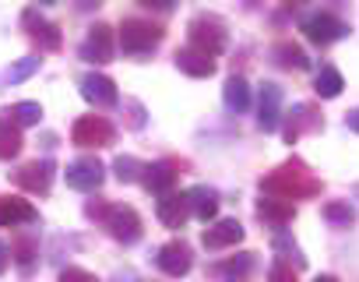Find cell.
<instances>
[{
	"label": "cell",
	"instance_id": "cell-25",
	"mask_svg": "<svg viewBox=\"0 0 359 282\" xmlns=\"http://www.w3.org/2000/svg\"><path fill=\"white\" fill-rule=\"evenodd\" d=\"M22 152V127L0 113V159H15Z\"/></svg>",
	"mask_w": 359,
	"mask_h": 282
},
{
	"label": "cell",
	"instance_id": "cell-20",
	"mask_svg": "<svg viewBox=\"0 0 359 282\" xmlns=\"http://www.w3.org/2000/svg\"><path fill=\"white\" fill-rule=\"evenodd\" d=\"M250 271H254V254H250V250H243V254H236V257H226V261L212 264V275L222 278V282H247Z\"/></svg>",
	"mask_w": 359,
	"mask_h": 282
},
{
	"label": "cell",
	"instance_id": "cell-38",
	"mask_svg": "<svg viewBox=\"0 0 359 282\" xmlns=\"http://www.w3.org/2000/svg\"><path fill=\"white\" fill-rule=\"evenodd\" d=\"M313 282H338V278H334V275H317Z\"/></svg>",
	"mask_w": 359,
	"mask_h": 282
},
{
	"label": "cell",
	"instance_id": "cell-19",
	"mask_svg": "<svg viewBox=\"0 0 359 282\" xmlns=\"http://www.w3.org/2000/svg\"><path fill=\"white\" fill-rule=\"evenodd\" d=\"M176 67L184 71V74H191V78H208V74H215V60L208 57V53H201V50H194V46H184V50H176Z\"/></svg>",
	"mask_w": 359,
	"mask_h": 282
},
{
	"label": "cell",
	"instance_id": "cell-3",
	"mask_svg": "<svg viewBox=\"0 0 359 282\" xmlns=\"http://www.w3.org/2000/svg\"><path fill=\"white\" fill-rule=\"evenodd\" d=\"M187 46H194V50H201V53H208L212 60L226 50V43H229V36H226V25L215 18V15H198L191 25H187Z\"/></svg>",
	"mask_w": 359,
	"mask_h": 282
},
{
	"label": "cell",
	"instance_id": "cell-9",
	"mask_svg": "<svg viewBox=\"0 0 359 282\" xmlns=\"http://www.w3.org/2000/svg\"><path fill=\"white\" fill-rule=\"evenodd\" d=\"M64 177H67V187H74V191H95L106 180V166L95 156H85V159L67 163V173Z\"/></svg>",
	"mask_w": 359,
	"mask_h": 282
},
{
	"label": "cell",
	"instance_id": "cell-32",
	"mask_svg": "<svg viewBox=\"0 0 359 282\" xmlns=\"http://www.w3.org/2000/svg\"><path fill=\"white\" fill-rule=\"evenodd\" d=\"M11 257H15L18 264H25V268H29V264H32V257H36V243H32V240H25V236H18V240H15V247H11Z\"/></svg>",
	"mask_w": 359,
	"mask_h": 282
},
{
	"label": "cell",
	"instance_id": "cell-16",
	"mask_svg": "<svg viewBox=\"0 0 359 282\" xmlns=\"http://www.w3.org/2000/svg\"><path fill=\"white\" fill-rule=\"evenodd\" d=\"M155 215H158V222L162 226H169V229H180L187 219H191V201H187V194H165V198H158V205H155Z\"/></svg>",
	"mask_w": 359,
	"mask_h": 282
},
{
	"label": "cell",
	"instance_id": "cell-33",
	"mask_svg": "<svg viewBox=\"0 0 359 282\" xmlns=\"http://www.w3.org/2000/svg\"><path fill=\"white\" fill-rule=\"evenodd\" d=\"M268 282H296V271H292V264H285V261H275V264L268 268Z\"/></svg>",
	"mask_w": 359,
	"mask_h": 282
},
{
	"label": "cell",
	"instance_id": "cell-29",
	"mask_svg": "<svg viewBox=\"0 0 359 282\" xmlns=\"http://www.w3.org/2000/svg\"><path fill=\"white\" fill-rule=\"evenodd\" d=\"M320 215H324L331 226H352V222H355V208H352L348 201H327V205L320 208Z\"/></svg>",
	"mask_w": 359,
	"mask_h": 282
},
{
	"label": "cell",
	"instance_id": "cell-10",
	"mask_svg": "<svg viewBox=\"0 0 359 282\" xmlns=\"http://www.w3.org/2000/svg\"><path fill=\"white\" fill-rule=\"evenodd\" d=\"M155 264H158L169 278H184V275L191 271V264H194V254H191V247H187L184 240H169L165 247H158Z\"/></svg>",
	"mask_w": 359,
	"mask_h": 282
},
{
	"label": "cell",
	"instance_id": "cell-8",
	"mask_svg": "<svg viewBox=\"0 0 359 282\" xmlns=\"http://www.w3.org/2000/svg\"><path fill=\"white\" fill-rule=\"evenodd\" d=\"M53 173H57V166H53L50 159H32V163H25V166L15 173V184H18L22 191H29V194H50Z\"/></svg>",
	"mask_w": 359,
	"mask_h": 282
},
{
	"label": "cell",
	"instance_id": "cell-34",
	"mask_svg": "<svg viewBox=\"0 0 359 282\" xmlns=\"http://www.w3.org/2000/svg\"><path fill=\"white\" fill-rule=\"evenodd\" d=\"M60 282H99V278H95L92 271H85V268H74V264H71V268H64V271H60Z\"/></svg>",
	"mask_w": 359,
	"mask_h": 282
},
{
	"label": "cell",
	"instance_id": "cell-12",
	"mask_svg": "<svg viewBox=\"0 0 359 282\" xmlns=\"http://www.w3.org/2000/svg\"><path fill=\"white\" fill-rule=\"evenodd\" d=\"M22 22H25V29H29V39L32 43H39V50H60L64 46V36H60V29L53 25V22H46L36 8H29L25 15H22Z\"/></svg>",
	"mask_w": 359,
	"mask_h": 282
},
{
	"label": "cell",
	"instance_id": "cell-13",
	"mask_svg": "<svg viewBox=\"0 0 359 282\" xmlns=\"http://www.w3.org/2000/svg\"><path fill=\"white\" fill-rule=\"evenodd\" d=\"M81 60L88 64H109L113 60V29L109 25H92L85 43H81Z\"/></svg>",
	"mask_w": 359,
	"mask_h": 282
},
{
	"label": "cell",
	"instance_id": "cell-39",
	"mask_svg": "<svg viewBox=\"0 0 359 282\" xmlns=\"http://www.w3.org/2000/svg\"><path fill=\"white\" fill-rule=\"evenodd\" d=\"M352 194H355V198H359V184H355V187H352Z\"/></svg>",
	"mask_w": 359,
	"mask_h": 282
},
{
	"label": "cell",
	"instance_id": "cell-6",
	"mask_svg": "<svg viewBox=\"0 0 359 282\" xmlns=\"http://www.w3.org/2000/svg\"><path fill=\"white\" fill-rule=\"evenodd\" d=\"M113 123L106 116H78L74 127H71V141L81 149H106L113 145Z\"/></svg>",
	"mask_w": 359,
	"mask_h": 282
},
{
	"label": "cell",
	"instance_id": "cell-27",
	"mask_svg": "<svg viewBox=\"0 0 359 282\" xmlns=\"http://www.w3.org/2000/svg\"><path fill=\"white\" fill-rule=\"evenodd\" d=\"M11 123H18V127H32V123H39V116H43V106L39 102H15L11 109H0Z\"/></svg>",
	"mask_w": 359,
	"mask_h": 282
},
{
	"label": "cell",
	"instance_id": "cell-2",
	"mask_svg": "<svg viewBox=\"0 0 359 282\" xmlns=\"http://www.w3.org/2000/svg\"><path fill=\"white\" fill-rule=\"evenodd\" d=\"M85 215L88 219H99L113 240L120 243H137L144 226H141V215L130 208V205H106V201H88L85 205Z\"/></svg>",
	"mask_w": 359,
	"mask_h": 282
},
{
	"label": "cell",
	"instance_id": "cell-22",
	"mask_svg": "<svg viewBox=\"0 0 359 282\" xmlns=\"http://www.w3.org/2000/svg\"><path fill=\"white\" fill-rule=\"evenodd\" d=\"M187 201H191V215H198L201 222H208V219L219 215V191L215 187L198 184V187L187 191Z\"/></svg>",
	"mask_w": 359,
	"mask_h": 282
},
{
	"label": "cell",
	"instance_id": "cell-23",
	"mask_svg": "<svg viewBox=\"0 0 359 282\" xmlns=\"http://www.w3.org/2000/svg\"><path fill=\"white\" fill-rule=\"evenodd\" d=\"M271 57H275V64H282V67H289V71H303V67L310 64L306 53H303V46H296L292 39L275 43V46H271Z\"/></svg>",
	"mask_w": 359,
	"mask_h": 282
},
{
	"label": "cell",
	"instance_id": "cell-31",
	"mask_svg": "<svg viewBox=\"0 0 359 282\" xmlns=\"http://www.w3.org/2000/svg\"><path fill=\"white\" fill-rule=\"evenodd\" d=\"M113 170H116V180H120V184H134V180L144 177V163H137L134 156H120V159L113 163Z\"/></svg>",
	"mask_w": 359,
	"mask_h": 282
},
{
	"label": "cell",
	"instance_id": "cell-7",
	"mask_svg": "<svg viewBox=\"0 0 359 282\" xmlns=\"http://www.w3.org/2000/svg\"><path fill=\"white\" fill-rule=\"evenodd\" d=\"M317 130H324L320 109L313 102H296L292 113H289V123H285V141H289V145H296L303 134H317Z\"/></svg>",
	"mask_w": 359,
	"mask_h": 282
},
{
	"label": "cell",
	"instance_id": "cell-5",
	"mask_svg": "<svg viewBox=\"0 0 359 282\" xmlns=\"http://www.w3.org/2000/svg\"><path fill=\"white\" fill-rule=\"evenodd\" d=\"M299 32H306V39L313 46H331V43L348 36V25L341 18H334L331 11H313V15H306L299 22Z\"/></svg>",
	"mask_w": 359,
	"mask_h": 282
},
{
	"label": "cell",
	"instance_id": "cell-30",
	"mask_svg": "<svg viewBox=\"0 0 359 282\" xmlns=\"http://www.w3.org/2000/svg\"><path fill=\"white\" fill-rule=\"evenodd\" d=\"M271 247H275V254H282V261L289 264H296V268H306V257H303V250L296 247V240H289L285 233H275V240H271Z\"/></svg>",
	"mask_w": 359,
	"mask_h": 282
},
{
	"label": "cell",
	"instance_id": "cell-37",
	"mask_svg": "<svg viewBox=\"0 0 359 282\" xmlns=\"http://www.w3.org/2000/svg\"><path fill=\"white\" fill-rule=\"evenodd\" d=\"M116 282H137V278H134L130 271H123V275H116Z\"/></svg>",
	"mask_w": 359,
	"mask_h": 282
},
{
	"label": "cell",
	"instance_id": "cell-1",
	"mask_svg": "<svg viewBox=\"0 0 359 282\" xmlns=\"http://www.w3.org/2000/svg\"><path fill=\"white\" fill-rule=\"evenodd\" d=\"M261 194L278 198V201H303V198L320 194V180L310 173V166L303 159H289L278 170H271L268 177H261Z\"/></svg>",
	"mask_w": 359,
	"mask_h": 282
},
{
	"label": "cell",
	"instance_id": "cell-18",
	"mask_svg": "<svg viewBox=\"0 0 359 282\" xmlns=\"http://www.w3.org/2000/svg\"><path fill=\"white\" fill-rule=\"evenodd\" d=\"M36 219H39V212L32 208V201L15 198V194L0 198V226H25V222H36Z\"/></svg>",
	"mask_w": 359,
	"mask_h": 282
},
{
	"label": "cell",
	"instance_id": "cell-35",
	"mask_svg": "<svg viewBox=\"0 0 359 282\" xmlns=\"http://www.w3.org/2000/svg\"><path fill=\"white\" fill-rule=\"evenodd\" d=\"M345 127L359 134V109H348V113H345Z\"/></svg>",
	"mask_w": 359,
	"mask_h": 282
},
{
	"label": "cell",
	"instance_id": "cell-4",
	"mask_svg": "<svg viewBox=\"0 0 359 282\" xmlns=\"http://www.w3.org/2000/svg\"><path fill=\"white\" fill-rule=\"evenodd\" d=\"M158 43H162V25H155L148 18H127L120 25V46H123V53L141 57V53H151Z\"/></svg>",
	"mask_w": 359,
	"mask_h": 282
},
{
	"label": "cell",
	"instance_id": "cell-14",
	"mask_svg": "<svg viewBox=\"0 0 359 282\" xmlns=\"http://www.w3.org/2000/svg\"><path fill=\"white\" fill-rule=\"evenodd\" d=\"M282 123V88L275 81L261 85V102H257V127L268 134Z\"/></svg>",
	"mask_w": 359,
	"mask_h": 282
},
{
	"label": "cell",
	"instance_id": "cell-15",
	"mask_svg": "<svg viewBox=\"0 0 359 282\" xmlns=\"http://www.w3.org/2000/svg\"><path fill=\"white\" fill-rule=\"evenodd\" d=\"M81 95H85L88 102H95V106H116V102H120L116 81L106 78V74H95V71L81 78Z\"/></svg>",
	"mask_w": 359,
	"mask_h": 282
},
{
	"label": "cell",
	"instance_id": "cell-26",
	"mask_svg": "<svg viewBox=\"0 0 359 282\" xmlns=\"http://www.w3.org/2000/svg\"><path fill=\"white\" fill-rule=\"evenodd\" d=\"M222 99L233 113H243V109H250V85L243 78H229L226 88H222Z\"/></svg>",
	"mask_w": 359,
	"mask_h": 282
},
{
	"label": "cell",
	"instance_id": "cell-11",
	"mask_svg": "<svg viewBox=\"0 0 359 282\" xmlns=\"http://www.w3.org/2000/svg\"><path fill=\"white\" fill-rule=\"evenodd\" d=\"M176 177H180V163H176V159H162V163L144 166L141 184H144V191H151L155 198H165V194H172Z\"/></svg>",
	"mask_w": 359,
	"mask_h": 282
},
{
	"label": "cell",
	"instance_id": "cell-28",
	"mask_svg": "<svg viewBox=\"0 0 359 282\" xmlns=\"http://www.w3.org/2000/svg\"><path fill=\"white\" fill-rule=\"evenodd\" d=\"M36 71H39V60H36V57H22V60L11 64L8 71H0V85H18V81L32 78Z\"/></svg>",
	"mask_w": 359,
	"mask_h": 282
},
{
	"label": "cell",
	"instance_id": "cell-36",
	"mask_svg": "<svg viewBox=\"0 0 359 282\" xmlns=\"http://www.w3.org/2000/svg\"><path fill=\"white\" fill-rule=\"evenodd\" d=\"M8 271V247H4V240H0V275Z\"/></svg>",
	"mask_w": 359,
	"mask_h": 282
},
{
	"label": "cell",
	"instance_id": "cell-24",
	"mask_svg": "<svg viewBox=\"0 0 359 282\" xmlns=\"http://www.w3.org/2000/svg\"><path fill=\"white\" fill-rule=\"evenodd\" d=\"M341 88H345V81H341L338 67L324 64V67L317 71V78H313V92H317L320 99H338V95H341Z\"/></svg>",
	"mask_w": 359,
	"mask_h": 282
},
{
	"label": "cell",
	"instance_id": "cell-17",
	"mask_svg": "<svg viewBox=\"0 0 359 282\" xmlns=\"http://www.w3.org/2000/svg\"><path fill=\"white\" fill-rule=\"evenodd\" d=\"M243 240V226L236 222V219H219L212 229H205V236H201V243L208 247V250H222V247H236Z\"/></svg>",
	"mask_w": 359,
	"mask_h": 282
},
{
	"label": "cell",
	"instance_id": "cell-21",
	"mask_svg": "<svg viewBox=\"0 0 359 282\" xmlns=\"http://www.w3.org/2000/svg\"><path fill=\"white\" fill-rule=\"evenodd\" d=\"M257 219L275 226V229H282V226H289L296 219V205L292 201H278V198H261L257 201Z\"/></svg>",
	"mask_w": 359,
	"mask_h": 282
}]
</instances>
